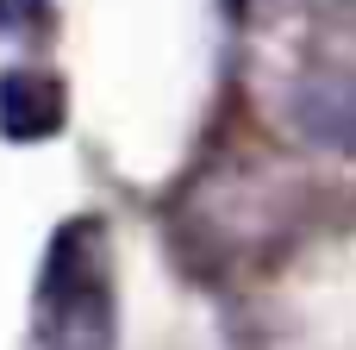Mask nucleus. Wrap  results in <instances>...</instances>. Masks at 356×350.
<instances>
[{
    "mask_svg": "<svg viewBox=\"0 0 356 350\" xmlns=\"http://www.w3.org/2000/svg\"><path fill=\"white\" fill-rule=\"evenodd\" d=\"M38 350H113V269L94 219H75L44 250Z\"/></svg>",
    "mask_w": 356,
    "mask_h": 350,
    "instance_id": "f257e3e1",
    "label": "nucleus"
},
{
    "mask_svg": "<svg viewBox=\"0 0 356 350\" xmlns=\"http://www.w3.org/2000/svg\"><path fill=\"white\" fill-rule=\"evenodd\" d=\"M282 119L300 144L356 163V69L313 63L282 88Z\"/></svg>",
    "mask_w": 356,
    "mask_h": 350,
    "instance_id": "f03ea898",
    "label": "nucleus"
},
{
    "mask_svg": "<svg viewBox=\"0 0 356 350\" xmlns=\"http://www.w3.org/2000/svg\"><path fill=\"white\" fill-rule=\"evenodd\" d=\"M63 81L50 69H6L0 75V132L13 144H38V138H56L63 132Z\"/></svg>",
    "mask_w": 356,
    "mask_h": 350,
    "instance_id": "7ed1b4c3",
    "label": "nucleus"
},
{
    "mask_svg": "<svg viewBox=\"0 0 356 350\" xmlns=\"http://www.w3.org/2000/svg\"><path fill=\"white\" fill-rule=\"evenodd\" d=\"M50 19H56L50 0H0V44H13V50L44 44L50 38Z\"/></svg>",
    "mask_w": 356,
    "mask_h": 350,
    "instance_id": "20e7f679",
    "label": "nucleus"
}]
</instances>
